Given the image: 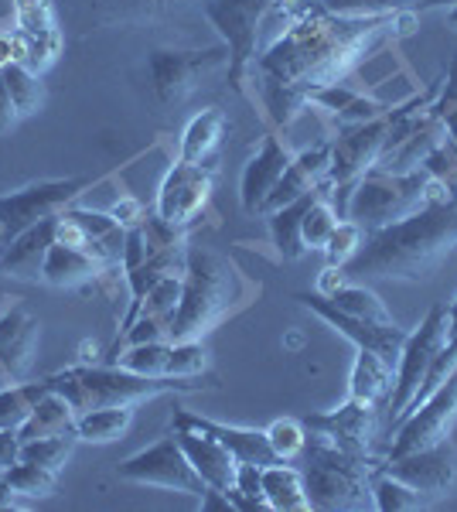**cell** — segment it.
<instances>
[{"instance_id":"681fc988","label":"cell","mask_w":457,"mask_h":512,"mask_svg":"<svg viewBox=\"0 0 457 512\" xmlns=\"http://www.w3.org/2000/svg\"><path fill=\"white\" fill-rule=\"evenodd\" d=\"M18 120H21V113H18V106H14L11 89H7L4 76H0V134H7Z\"/></svg>"},{"instance_id":"ee69618b","label":"cell","mask_w":457,"mask_h":512,"mask_svg":"<svg viewBox=\"0 0 457 512\" xmlns=\"http://www.w3.org/2000/svg\"><path fill=\"white\" fill-rule=\"evenodd\" d=\"M423 171L457 198V144L451 137H444L434 151H430V158L423 161Z\"/></svg>"},{"instance_id":"cb8c5ba5","label":"cell","mask_w":457,"mask_h":512,"mask_svg":"<svg viewBox=\"0 0 457 512\" xmlns=\"http://www.w3.org/2000/svg\"><path fill=\"white\" fill-rule=\"evenodd\" d=\"M307 103L321 106L324 113H331L338 127H352V123H365V120H376V117L393 113L389 103H379V99H369V96L355 93V89H345L342 82L307 89Z\"/></svg>"},{"instance_id":"e575fe53","label":"cell","mask_w":457,"mask_h":512,"mask_svg":"<svg viewBox=\"0 0 457 512\" xmlns=\"http://www.w3.org/2000/svg\"><path fill=\"white\" fill-rule=\"evenodd\" d=\"M45 393H48V379H38V383H18V386L0 390V431H18Z\"/></svg>"},{"instance_id":"60d3db41","label":"cell","mask_w":457,"mask_h":512,"mask_svg":"<svg viewBox=\"0 0 457 512\" xmlns=\"http://www.w3.org/2000/svg\"><path fill=\"white\" fill-rule=\"evenodd\" d=\"M267 441L277 461H297L307 448V427L304 420H294V417H280L273 420L267 427Z\"/></svg>"},{"instance_id":"9f6ffc18","label":"cell","mask_w":457,"mask_h":512,"mask_svg":"<svg viewBox=\"0 0 457 512\" xmlns=\"http://www.w3.org/2000/svg\"><path fill=\"white\" fill-rule=\"evenodd\" d=\"M451 28H457V4H454V11H451Z\"/></svg>"},{"instance_id":"6da1fadb","label":"cell","mask_w":457,"mask_h":512,"mask_svg":"<svg viewBox=\"0 0 457 512\" xmlns=\"http://www.w3.org/2000/svg\"><path fill=\"white\" fill-rule=\"evenodd\" d=\"M413 11L386 14V18H338L321 7L301 14L284 35L270 41L256 69L260 79L301 86L304 93L314 86H335L359 65L365 55L376 52L382 41L403 35L396 24L410 21Z\"/></svg>"},{"instance_id":"83f0119b","label":"cell","mask_w":457,"mask_h":512,"mask_svg":"<svg viewBox=\"0 0 457 512\" xmlns=\"http://www.w3.org/2000/svg\"><path fill=\"white\" fill-rule=\"evenodd\" d=\"M263 495H267V506L277 512L311 509L301 468H294L290 461H273V465L263 468Z\"/></svg>"},{"instance_id":"7bdbcfd3","label":"cell","mask_w":457,"mask_h":512,"mask_svg":"<svg viewBox=\"0 0 457 512\" xmlns=\"http://www.w3.org/2000/svg\"><path fill=\"white\" fill-rule=\"evenodd\" d=\"M14 18L24 35H52L58 31L52 0H14Z\"/></svg>"},{"instance_id":"44dd1931","label":"cell","mask_w":457,"mask_h":512,"mask_svg":"<svg viewBox=\"0 0 457 512\" xmlns=\"http://www.w3.org/2000/svg\"><path fill=\"white\" fill-rule=\"evenodd\" d=\"M287 164H290L287 147L273 134L263 137L260 151L249 158L243 178H239V202H243L246 212H260V205L267 202V195L277 188L280 175L287 171Z\"/></svg>"},{"instance_id":"ac0fdd59","label":"cell","mask_w":457,"mask_h":512,"mask_svg":"<svg viewBox=\"0 0 457 512\" xmlns=\"http://www.w3.org/2000/svg\"><path fill=\"white\" fill-rule=\"evenodd\" d=\"M328 164H331V140H321V144L307 147V151H301L297 158H290L287 171L277 181V188H273L267 195V202L260 205V216L267 219L270 212L297 202L301 195H311V192H318V188H324Z\"/></svg>"},{"instance_id":"1f68e13d","label":"cell","mask_w":457,"mask_h":512,"mask_svg":"<svg viewBox=\"0 0 457 512\" xmlns=\"http://www.w3.org/2000/svg\"><path fill=\"white\" fill-rule=\"evenodd\" d=\"M134 420V407H96L76 417V437L89 444H110L116 441Z\"/></svg>"},{"instance_id":"b9f144b4","label":"cell","mask_w":457,"mask_h":512,"mask_svg":"<svg viewBox=\"0 0 457 512\" xmlns=\"http://www.w3.org/2000/svg\"><path fill=\"white\" fill-rule=\"evenodd\" d=\"M209 366V349L202 338H188V342H171L168 355V376L174 379H198Z\"/></svg>"},{"instance_id":"bcb514c9","label":"cell","mask_w":457,"mask_h":512,"mask_svg":"<svg viewBox=\"0 0 457 512\" xmlns=\"http://www.w3.org/2000/svg\"><path fill=\"white\" fill-rule=\"evenodd\" d=\"M434 113L437 120L444 123L447 137L457 144V59L447 65V76L444 82L437 86V96H434Z\"/></svg>"},{"instance_id":"4fadbf2b","label":"cell","mask_w":457,"mask_h":512,"mask_svg":"<svg viewBox=\"0 0 457 512\" xmlns=\"http://www.w3.org/2000/svg\"><path fill=\"white\" fill-rule=\"evenodd\" d=\"M454 420H457V373L447 379V383H440L410 417H403L400 424L389 431V448L382 461L403 458V454H410V451H420V448H430V444L444 441Z\"/></svg>"},{"instance_id":"ab89813d","label":"cell","mask_w":457,"mask_h":512,"mask_svg":"<svg viewBox=\"0 0 457 512\" xmlns=\"http://www.w3.org/2000/svg\"><path fill=\"white\" fill-rule=\"evenodd\" d=\"M76 434H52V437H35V441H21V461H35L45 468H62L69 461L72 448H76Z\"/></svg>"},{"instance_id":"8992f818","label":"cell","mask_w":457,"mask_h":512,"mask_svg":"<svg viewBox=\"0 0 457 512\" xmlns=\"http://www.w3.org/2000/svg\"><path fill=\"white\" fill-rule=\"evenodd\" d=\"M430 202V175L410 171V175H389V171L369 168L355 181L345 202V219L355 222L362 233H372L379 226L410 216L420 205Z\"/></svg>"},{"instance_id":"f546056e","label":"cell","mask_w":457,"mask_h":512,"mask_svg":"<svg viewBox=\"0 0 457 512\" xmlns=\"http://www.w3.org/2000/svg\"><path fill=\"white\" fill-rule=\"evenodd\" d=\"M226 113L222 110H202L188 120L185 134H181V161H195V164H209V158L215 154V147L222 144L226 137Z\"/></svg>"},{"instance_id":"6f0895ef","label":"cell","mask_w":457,"mask_h":512,"mask_svg":"<svg viewBox=\"0 0 457 512\" xmlns=\"http://www.w3.org/2000/svg\"><path fill=\"white\" fill-rule=\"evenodd\" d=\"M0 250H4V226H0Z\"/></svg>"},{"instance_id":"3957f363","label":"cell","mask_w":457,"mask_h":512,"mask_svg":"<svg viewBox=\"0 0 457 512\" xmlns=\"http://www.w3.org/2000/svg\"><path fill=\"white\" fill-rule=\"evenodd\" d=\"M239 297V270L226 256L205 246L185 250V274H181V301L171 321L168 342H188L212 332Z\"/></svg>"},{"instance_id":"11a10c76","label":"cell","mask_w":457,"mask_h":512,"mask_svg":"<svg viewBox=\"0 0 457 512\" xmlns=\"http://www.w3.org/2000/svg\"><path fill=\"white\" fill-rule=\"evenodd\" d=\"M447 335H457V301L447 304Z\"/></svg>"},{"instance_id":"836d02e7","label":"cell","mask_w":457,"mask_h":512,"mask_svg":"<svg viewBox=\"0 0 457 512\" xmlns=\"http://www.w3.org/2000/svg\"><path fill=\"white\" fill-rule=\"evenodd\" d=\"M372 506L382 512H413L427 506V499L406 482H400L396 475H389L386 468L376 465L372 468Z\"/></svg>"},{"instance_id":"d4e9b609","label":"cell","mask_w":457,"mask_h":512,"mask_svg":"<svg viewBox=\"0 0 457 512\" xmlns=\"http://www.w3.org/2000/svg\"><path fill=\"white\" fill-rule=\"evenodd\" d=\"M96 24H147L188 11L195 0H82Z\"/></svg>"},{"instance_id":"f6af8a7d","label":"cell","mask_w":457,"mask_h":512,"mask_svg":"<svg viewBox=\"0 0 457 512\" xmlns=\"http://www.w3.org/2000/svg\"><path fill=\"white\" fill-rule=\"evenodd\" d=\"M362 239H365V233L355 222H338V229L331 233V239H328V246H324V256H328V267H345L348 260H352L355 253H359V246H362Z\"/></svg>"},{"instance_id":"7c38bea8","label":"cell","mask_w":457,"mask_h":512,"mask_svg":"<svg viewBox=\"0 0 457 512\" xmlns=\"http://www.w3.org/2000/svg\"><path fill=\"white\" fill-rule=\"evenodd\" d=\"M93 188V178H62V181H35L11 195H0V226H4V246L41 219H52L69 209L76 198Z\"/></svg>"},{"instance_id":"52a82bcc","label":"cell","mask_w":457,"mask_h":512,"mask_svg":"<svg viewBox=\"0 0 457 512\" xmlns=\"http://www.w3.org/2000/svg\"><path fill=\"white\" fill-rule=\"evenodd\" d=\"M270 0H202V18L219 31L229 48L226 76L232 89H243V79L263 45V18Z\"/></svg>"},{"instance_id":"484cf974","label":"cell","mask_w":457,"mask_h":512,"mask_svg":"<svg viewBox=\"0 0 457 512\" xmlns=\"http://www.w3.org/2000/svg\"><path fill=\"white\" fill-rule=\"evenodd\" d=\"M393 362H386L382 355L359 349L355 352V366L348 376V400L369 403V407L386 410L389 393H393Z\"/></svg>"},{"instance_id":"9c48e42d","label":"cell","mask_w":457,"mask_h":512,"mask_svg":"<svg viewBox=\"0 0 457 512\" xmlns=\"http://www.w3.org/2000/svg\"><path fill=\"white\" fill-rule=\"evenodd\" d=\"M229 65V48L226 45H209V48H154L147 55V72H151L154 96L164 106H178L195 93L198 86H205V79L212 72Z\"/></svg>"},{"instance_id":"f5cc1de1","label":"cell","mask_w":457,"mask_h":512,"mask_svg":"<svg viewBox=\"0 0 457 512\" xmlns=\"http://www.w3.org/2000/svg\"><path fill=\"white\" fill-rule=\"evenodd\" d=\"M11 62H14V31H11V35H4V31H0V72H4Z\"/></svg>"},{"instance_id":"f907efd6","label":"cell","mask_w":457,"mask_h":512,"mask_svg":"<svg viewBox=\"0 0 457 512\" xmlns=\"http://www.w3.org/2000/svg\"><path fill=\"white\" fill-rule=\"evenodd\" d=\"M348 280V274L342 267H328V270H321V277H318V294H324L328 297L331 291H338V287H342Z\"/></svg>"},{"instance_id":"d6a6232c","label":"cell","mask_w":457,"mask_h":512,"mask_svg":"<svg viewBox=\"0 0 457 512\" xmlns=\"http://www.w3.org/2000/svg\"><path fill=\"white\" fill-rule=\"evenodd\" d=\"M328 301L335 304L338 311H345V315H355V318H365V321H393L389 308L382 304V297L372 291V287H365L352 277H348L338 291H331Z\"/></svg>"},{"instance_id":"7402d4cb","label":"cell","mask_w":457,"mask_h":512,"mask_svg":"<svg viewBox=\"0 0 457 512\" xmlns=\"http://www.w3.org/2000/svg\"><path fill=\"white\" fill-rule=\"evenodd\" d=\"M174 437H178L185 458L191 461V468L202 475V482L209 485V489H232L239 461L232 458V451L226 444H219L215 437L202 431H191V427H174Z\"/></svg>"},{"instance_id":"d6986e66","label":"cell","mask_w":457,"mask_h":512,"mask_svg":"<svg viewBox=\"0 0 457 512\" xmlns=\"http://www.w3.org/2000/svg\"><path fill=\"white\" fill-rule=\"evenodd\" d=\"M174 427H191V431H202V434L215 437V441L226 444V448L232 451V458L246 461V465L267 468L277 461V454H273L270 441H267V431H249V427L219 424V420L198 417V414H191V410H174Z\"/></svg>"},{"instance_id":"2e32d148","label":"cell","mask_w":457,"mask_h":512,"mask_svg":"<svg viewBox=\"0 0 457 512\" xmlns=\"http://www.w3.org/2000/svg\"><path fill=\"white\" fill-rule=\"evenodd\" d=\"M379 468H386L389 475H396L410 489H417L427 502H434L451 495V489L457 485V448L444 437V441L430 444V448L410 451L393 461H382Z\"/></svg>"},{"instance_id":"4316f807","label":"cell","mask_w":457,"mask_h":512,"mask_svg":"<svg viewBox=\"0 0 457 512\" xmlns=\"http://www.w3.org/2000/svg\"><path fill=\"white\" fill-rule=\"evenodd\" d=\"M103 274V267L89 253H82L79 246L69 243H52V250L45 256V267H41V280L52 287H79L86 280H96Z\"/></svg>"},{"instance_id":"8fae6325","label":"cell","mask_w":457,"mask_h":512,"mask_svg":"<svg viewBox=\"0 0 457 512\" xmlns=\"http://www.w3.org/2000/svg\"><path fill=\"white\" fill-rule=\"evenodd\" d=\"M116 475H120L123 482L157 485V489L185 492V495H195V499H202L205 489H209V485L202 482V475L191 468V461L185 458V451H181L174 434L154 441L151 448L130 454V458L116 468Z\"/></svg>"},{"instance_id":"74e56055","label":"cell","mask_w":457,"mask_h":512,"mask_svg":"<svg viewBox=\"0 0 457 512\" xmlns=\"http://www.w3.org/2000/svg\"><path fill=\"white\" fill-rule=\"evenodd\" d=\"M338 222H342V219H338V209L331 205L328 188H321L318 198L307 205L304 222H301V236H304L307 250H324V246H328V239H331V233L338 229Z\"/></svg>"},{"instance_id":"603a6c76","label":"cell","mask_w":457,"mask_h":512,"mask_svg":"<svg viewBox=\"0 0 457 512\" xmlns=\"http://www.w3.org/2000/svg\"><path fill=\"white\" fill-rule=\"evenodd\" d=\"M38 332L41 325L21 304H14L11 311L0 315V369L11 379H24L31 373L38 349Z\"/></svg>"},{"instance_id":"816d5d0a","label":"cell","mask_w":457,"mask_h":512,"mask_svg":"<svg viewBox=\"0 0 457 512\" xmlns=\"http://www.w3.org/2000/svg\"><path fill=\"white\" fill-rule=\"evenodd\" d=\"M202 509H205V512H212V509L236 512V509H232V502H229L226 489H205V495H202Z\"/></svg>"},{"instance_id":"277c9868","label":"cell","mask_w":457,"mask_h":512,"mask_svg":"<svg viewBox=\"0 0 457 512\" xmlns=\"http://www.w3.org/2000/svg\"><path fill=\"white\" fill-rule=\"evenodd\" d=\"M48 386L58 396H65V403L79 417L96 407H137L140 400H151L161 393H195L209 383L174 376H140L110 362V366H72L65 373L48 376Z\"/></svg>"},{"instance_id":"e0dca14e","label":"cell","mask_w":457,"mask_h":512,"mask_svg":"<svg viewBox=\"0 0 457 512\" xmlns=\"http://www.w3.org/2000/svg\"><path fill=\"white\" fill-rule=\"evenodd\" d=\"M304 427L311 434L324 437V441H331L335 448L372 461V444H376V431H379V407H369V403H359V400H345L342 407L331 410V414L307 417Z\"/></svg>"},{"instance_id":"5bb4252c","label":"cell","mask_w":457,"mask_h":512,"mask_svg":"<svg viewBox=\"0 0 457 512\" xmlns=\"http://www.w3.org/2000/svg\"><path fill=\"white\" fill-rule=\"evenodd\" d=\"M212 168L209 164H195V161H174L164 175L161 188H157V205L154 216L164 219L174 229H188L198 219V212L209 205L212 195Z\"/></svg>"},{"instance_id":"d590c367","label":"cell","mask_w":457,"mask_h":512,"mask_svg":"<svg viewBox=\"0 0 457 512\" xmlns=\"http://www.w3.org/2000/svg\"><path fill=\"white\" fill-rule=\"evenodd\" d=\"M168 355H171V342L161 338V342L123 345V352H116L110 362L140 376H168Z\"/></svg>"},{"instance_id":"ffe728a7","label":"cell","mask_w":457,"mask_h":512,"mask_svg":"<svg viewBox=\"0 0 457 512\" xmlns=\"http://www.w3.org/2000/svg\"><path fill=\"white\" fill-rule=\"evenodd\" d=\"M55 226L58 216L41 219L35 226H28L18 233L11 243L0 250V274L14 280H41V267H45V256L55 243Z\"/></svg>"},{"instance_id":"9a60e30c","label":"cell","mask_w":457,"mask_h":512,"mask_svg":"<svg viewBox=\"0 0 457 512\" xmlns=\"http://www.w3.org/2000/svg\"><path fill=\"white\" fill-rule=\"evenodd\" d=\"M297 301H301L311 315H318L328 328H335L338 335H345L355 349H369V352L382 355L386 362L400 359L406 338H410V332L396 325V321H365V318L345 315V311H338L335 304H331L328 297L318 294V291H314V294H297Z\"/></svg>"},{"instance_id":"30bf717a","label":"cell","mask_w":457,"mask_h":512,"mask_svg":"<svg viewBox=\"0 0 457 512\" xmlns=\"http://www.w3.org/2000/svg\"><path fill=\"white\" fill-rule=\"evenodd\" d=\"M444 342H447V304H434V308L423 315L417 332H410L400 359H396V366L400 369H396L393 393H389V403H386L389 431H393V424L406 414V407L413 403V396H417L430 362L437 359V352L444 349Z\"/></svg>"},{"instance_id":"8d00e7d4","label":"cell","mask_w":457,"mask_h":512,"mask_svg":"<svg viewBox=\"0 0 457 512\" xmlns=\"http://www.w3.org/2000/svg\"><path fill=\"white\" fill-rule=\"evenodd\" d=\"M0 76H4L7 89H11V99L21 117H31V113H38L41 106H45V82H41L38 72H31L28 65L11 62Z\"/></svg>"},{"instance_id":"7dc6e473","label":"cell","mask_w":457,"mask_h":512,"mask_svg":"<svg viewBox=\"0 0 457 512\" xmlns=\"http://www.w3.org/2000/svg\"><path fill=\"white\" fill-rule=\"evenodd\" d=\"M110 216L120 222L123 229H130V226H140L144 222V205L137 202V198H120V202L110 209Z\"/></svg>"},{"instance_id":"db71d44e","label":"cell","mask_w":457,"mask_h":512,"mask_svg":"<svg viewBox=\"0 0 457 512\" xmlns=\"http://www.w3.org/2000/svg\"><path fill=\"white\" fill-rule=\"evenodd\" d=\"M14 499H18V495H14V489L7 485V478H0V509L14 506Z\"/></svg>"},{"instance_id":"7a4b0ae2","label":"cell","mask_w":457,"mask_h":512,"mask_svg":"<svg viewBox=\"0 0 457 512\" xmlns=\"http://www.w3.org/2000/svg\"><path fill=\"white\" fill-rule=\"evenodd\" d=\"M457 243V198L427 202L410 216L365 233L359 253L345 263L352 280H417L430 277Z\"/></svg>"},{"instance_id":"f35d334b","label":"cell","mask_w":457,"mask_h":512,"mask_svg":"<svg viewBox=\"0 0 457 512\" xmlns=\"http://www.w3.org/2000/svg\"><path fill=\"white\" fill-rule=\"evenodd\" d=\"M58 472L55 468H45V465H35V461H18L4 472L7 485L14 489V495L21 499H45V495L55 492V478Z\"/></svg>"},{"instance_id":"ba28073f","label":"cell","mask_w":457,"mask_h":512,"mask_svg":"<svg viewBox=\"0 0 457 512\" xmlns=\"http://www.w3.org/2000/svg\"><path fill=\"white\" fill-rule=\"evenodd\" d=\"M396 110V106H393ZM389 117H376L365 123H352V127H338V137L331 140V164H328V178H324V188H328V198L335 209L345 212L348 192L359 181L365 171L376 168L382 144H386V130H389Z\"/></svg>"},{"instance_id":"f1b7e54d","label":"cell","mask_w":457,"mask_h":512,"mask_svg":"<svg viewBox=\"0 0 457 512\" xmlns=\"http://www.w3.org/2000/svg\"><path fill=\"white\" fill-rule=\"evenodd\" d=\"M52 434H76V410L65 403V396H58L48 386V393L41 396L28 420L18 427V437L21 441H35V437H52Z\"/></svg>"},{"instance_id":"680465c9","label":"cell","mask_w":457,"mask_h":512,"mask_svg":"<svg viewBox=\"0 0 457 512\" xmlns=\"http://www.w3.org/2000/svg\"><path fill=\"white\" fill-rule=\"evenodd\" d=\"M437 4H457V0H437Z\"/></svg>"},{"instance_id":"c3c4849f","label":"cell","mask_w":457,"mask_h":512,"mask_svg":"<svg viewBox=\"0 0 457 512\" xmlns=\"http://www.w3.org/2000/svg\"><path fill=\"white\" fill-rule=\"evenodd\" d=\"M21 461V437L18 431H0V472Z\"/></svg>"},{"instance_id":"5b68a950","label":"cell","mask_w":457,"mask_h":512,"mask_svg":"<svg viewBox=\"0 0 457 512\" xmlns=\"http://www.w3.org/2000/svg\"><path fill=\"white\" fill-rule=\"evenodd\" d=\"M301 458L311 509H372V468L379 461L348 454L311 431H307V448Z\"/></svg>"},{"instance_id":"4dcf8cb0","label":"cell","mask_w":457,"mask_h":512,"mask_svg":"<svg viewBox=\"0 0 457 512\" xmlns=\"http://www.w3.org/2000/svg\"><path fill=\"white\" fill-rule=\"evenodd\" d=\"M318 192H321V188H318ZM318 192L301 195L297 202H290V205H284V209H277V212H270V216H267L273 246H277V253L284 256V260H301V256L307 253L304 236H301V222H304L307 205L318 198Z\"/></svg>"}]
</instances>
